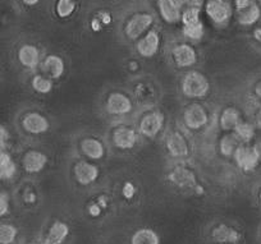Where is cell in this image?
<instances>
[{
    "label": "cell",
    "mask_w": 261,
    "mask_h": 244,
    "mask_svg": "<svg viewBox=\"0 0 261 244\" xmlns=\"http://www.w3.org/2000/svg\"><path fill=\"white\" fill-rule=\"evenodd\" d=\"M210 84L207 78L197 70L188 72L182 80V92L190 99H200L209 94Z\"/></svg>",
    "instance_id": "1"
},
{
    "label": "cell",
    "mask_w": 261,
    "mask_h": 244,
    "mask_svg": "<svg viewBox=\"0 0 261 244\" xmlns=\"http://www.w3.org/2000/svg\"><path fill=\"white\" fill-rule=\"evenodd\" d=\"M233 156H234L236 162L240 167V169H242L243 172H252L257 168L258 162L261 161L255 147L245 145L240 146Z\"/></svg>",
    "instance_id": "2"
},
{
    "label": "cell",
    "mask_w": 261,
    "mask_h": 244,
    "mask_svg": "<svg viewBox=\"0 0 261 244\" xmlns=\"http://www.w3.org/2000/svg\"><path fill=\"white\" fill-rule=\"evenodd\" d=\"M183 120H185V124L187 125V128L196 130L207 124L209 115H207L205 107L201 106L200 104H191L185 110Z\"/></svg>",
    "instance_id": "3"
},
{
    "label": "cell",
    "mask_w": 261,
    "mask_h": 244,
    "mask_svg": "<svg viewBox=\"0 0 261 244\" xmlns=\"http://www.w3.org/2000/svg\"><path fill=\"white\" fill-rule=\"evenodd\" d=\"M151 14L149 13H137L135 14L132 18L128 21L127 26H125V34L130 40H136L149 29L152 24Z\"/></svg>",
    "instance_id": "4"
},
{
    "label": "cell",
    "mask_w": 261,
    "mask_h": 244,
    "mask_svg": "<svg viewBox=\"0 0 261 244\" xmlns=\"http://www.w3.org/2000/svg\"><path fill=\"white\" fill-rule=\"evenodd\" d=\"M187 2L190 0H159L158 4H159V11L163 19L167 21L168 23H175V22L180 21L182 18L180 9Z\"/></svg>",
    "instance_id": "5"
},
{
    "label": "cell",
    "mask_w": 261,
    "mask_h": 244,
    "mask_svg": "<svg viewBox=\"0 0 261 244\" xmlns=\"http://www.w3.org/2000/svg\"><path fill=\"white\" fill-rule=\"evenodd\" d=\"M163 124H164V117L162 113H149L140 122V133L147 138H154L162 130Z\"/></svg>",
    "instance_id": "6"
},
{
    "label": "cell",
    "mask_w": 261,
    "mask_h": 244,
    "mask_svg": "<svg viewBox=\"0 0 261 244\" xmlns=\"http://www.w3.org/2000/svg\"><path fill=\"white\" fill-rule=\"evenodd\" d=\"M107 110L112 115L127 114L132 110V101L122 92H113L107 100Z\"/></svg>",
    "instance_id": "7"
},
{
    "label": "cell",
    "mask_w": 261,
    "mask_h": 244,
    "mask_svg": "<svg viewBox=\"0 0 261 244\" xmlns=\"http://www.w3.org/2000/svg\"><path fill=\"white\" fill-rule=\"evenodd\" d=\"M99 168L94 164H89L87 161H80L74 165V177L82 185H89L99 178Z\"/></svg>",
    "instance_id": "8"
},
{
    "label": "cell",
    "mask_w": 261,
    "mask_h": 244,
    "mask_svg": "<svg viewBox=\"0 0 261 244\" xmlns=\"http://www.w3.org/2000/svg\"><path fill=\"white\" fill-rule=\"evenodd\" d=\"M172 57L175 64L180 68L191 67L197 62V54H196L195 49L188 44L177 45L172 50Z\"/></svg>",
    "instance_id": "9"
},
{
    "label": "cell",
    "mask_w": 261,
    "mask_h": 244,
    "mask_svg": "<svg viewBox=\"0 0 261 244\" xmlns=\"http://www.w3.org/2000/svg\"><path fill=\"white\" fill-rule=\"evenodd\" d=\"M160 47V36L156 31H150L137 42V51L144 58H151Z\"/></svg>",
    "instance_id": "10"
},
{
    "label": "cell",
    "mask_w": 261,
    "mask_h": 244,
    "mask_svg": "<svg viewBox=\"0 0 261 244\" xmlns=\"http://www.w3.org/2000/svg\"><path fill=\"white\" fill-rule=\"evenodd\" d=\"M165 145H167L168 152L173 157H186L190 153V147H188L187 141L178 132L170 133L168 135Z\"/></svg>",
    "instance_id": "11"
},
{
    "label": "cell",
    "mask_w": 261,
    "mask_h": 244,
    "mask_svg": "<svg viewBox=\"0 0 261 244\" xmlns=\"http://www.w3.org/2000/svg\"><path fill=\"white\" fill-rule=\"evenodd\" d=\"M22 125L23 129L31 134H41L49 129L47 119L39 113H29L22 120Z\"/></svg>",
    "instance_id": "12"
},
{
    "label": "cell",
    "mask_w": 261,
    "mask_h": 244,
    "mask_svg": "<svg viewBox=\"0 0 261 244\" xmlns=\"http://www.w3.org/2000/svg\"><path fill=\"white\" fill-rule=\"evenodd\" d=\"M113 142L120 150H129L137 142V133L129 127H119L113 133Z\"/></svg>",
    "instance_id": "13"
},
{
    "label": "cell",
    "mask_w": 261,
    "mask_h": 244,
    "mask_svg": "<svg viewBox=\"0 0 261 244\" xmlns=\"http://www.w3.org/2000/svg\"><path fill=\"white\" fill-rule=\"evenodd\" d=\"M206 13L215 23H224L230 17V8L223 0H209L206 4Z\"/></svg>",
    "instance_id": "14"
},
{
    "label": "cell",
    "mask_w": 261,
    "mask_h": 244,
    "mask_svg": "<svg viewBox=\"0 0 261 244\" xmlns=\"http://www.w3.org/2000/svg\"><path fill=\"white\" fill-rule=\"evenodd\" d=\"M47 162V156L40 151L31 150L26 152L23 157V168L30 174L40 173Z\"/></svg>",
    "instance_id": "15"
},
{
    "label": "cell",
    "mask_w": 261,
    "mask_h": 244,
    "mask_svg": "<svg viewBox=\"0 0 261 244\" xmlns=\"http://www.w3.org/2000/svg\"><path fill=\"white\" fill-rule=\"evenodd\" d=\"M69 234V226L63 221H55L49 229L44 244H62Z\"/></svg>",
    "instance_id": "16"
},
{
    "label": "cell",
    "mask_w": 261,
    "mask_h": 244,
    "mask_svg": "<svg viewBox=\"0 0 261 244\" xmlns=\"http://www.w3.org/2000/svg\"><path fill=\"white\" fill-rule=\"evenodd\" d=\"M18 60L23 67L34 69L40 63L39 49L34 45H23L18 50Z\"/></svg>",
    "instance_id": "17"
},
{
    "label": "cell",
    "mask_w": 261,
    "mask_h": 244,
    "mask_svg": "<svg viewBox=\"0 0 261 244\" xmlns=\"http://www.w3.org/2000/svg\"><path fill=\"white\" fill-rule=\"evenodd\" d=\"M42 70L53 79H58L64 73V62L58 55H49L42 63Z\"/></svg>",
    "instance_id": "18"
},
{
    "label": "cell",
    "mask_w": 261,
    "mask_h": 244,
    "mask_svg": "<svg viewBox=\"0 0 261 244\" xmlns=\"http://www.w3.org/2000/svg\"><path fill=\"white\" fill-rule=\"evenodd\" d=\"M170 182L174 183L175 185L180 188H186V187H193L196 184V179L195 175H193L192 172H190L186 168H175L169 175Z\"/></svg>",
    "instance_id": "19"
},
{
    "label": "cell",
    "mask_w": 261,
    "mask_h": 244,
    "mask_svg": "<svg viewBox=\"0 0 261 244\" xmlns=\"http://www.w3.org/2000/svg\"><path fill=\"white\" fill-rule=\"evenodd\" d=\"M241 123V115L240 112L234 107H227L222 112L219 119V125L223 130L229 132V130H234L236 127Z\"/></svg>",
    "instance_id": "20"
},
{
    "label": "cell",
    "mask_w": 261,
    "mask_h": 244,
    "mask_svg": "<svg viewBox=\"0 0 261 244\" xmlns=\"http://www.w3.org/2000/svg\"><path fill=\"white\" fill-rule=\"evenodd\" d=\"M81 150L87 157L92 158V160H99L105 153L104 146L96 138H86V140L82 141Z\"/></svg>",
    "instance_id": "21"
},
{
    "label": "cell",
    "mask_w": 261,
    "mask_h": 244,
    "mask_svg": "<svg viewBox=\"0 0 261 244\" xmlns=\"http://www.w3.org/2000/svg\"><path fill=\"white\" fill-rule=\"evenodd\" d=\"M260 8H258L257 4L252 3L248 7L242 9H238V21L241 24H245V26H250L253 24L258 18H260Z\"/></svg>",
    "instance_id": "22"
},
{
    "label": "cell",
    "mask_w": 261,
    "mask_h": 244,
    "mask_svg": "<svg viewBox=\"0 0 261 244\" xmlns=\"http://www.w3.org/2000/svg\"><path fill=\"white\" fill-rule=\"evenodd\" d=\"M16 172L17 167L14 164L13 158L7 152L2 151L0 152V178H2V180L13 178L16 175Z\"/></svg>",
    "instance_id": "23"
},
{
    "label": "cell",
    "mask_w": 261,
    "mask_h": 244,
    "mask_svg": "<svg viewBox=\"0 0 261 244\" xmlns=\"http://www.w3.org/2000/svg\"><path fill=\"white\" fill-rule=\"evenodd\" d=\"M130 244H160V238L151 229H140L134 234Z\"/></svg>",
    "instance_id": "24"
},
{
    "label": "cell",
    "mask_w": 261,
    "mask_h": 244,
    "mask_svg": "<svg viewBox=\"0 0 261 244\" xmlns=\"http://www.w3.org/2000/svg\"><path fill=\"white\" fill-rule=\"evenodd\" d=\"M213 236L217 241L219 243H234L240 235H238L237 231H234L233 229L228 228L225 225H220L213 231Z\"/></svg>",
    "instance_id": "25"
},
{
    "label": "cell",
    "mask_w": 261,
    "mask_h": 244,
    "mask_svg": "<svg viewBox=\"0 0 261 244\" xmlns=\"http://www.w3.org/2000/svg\"><path fill=\"white\" fill-rule=\"evenodd\" d=\"M240 142L237 135L234 133H229V134H225L224 137L220 141V152L224 156H232L234 155L237 148L240 147Z\"/></svg>",
    "instance_id": "26"
},
{
    "label": "cell",
    "mask_w": 261,
    "mask_h": 244,
    "mask_svg": "<svg viewBox=\"0 0 261 244\" xmlns=\"http://www.w3.org/2000/svg\"><path fill=\"white\" fill-rule=\"evenodd\" d=\"M233 132H234V134L237 135V138L241 142L248 143L252 140L253 135H255V127L252 124H250V123L241 122Z\"/></svg>",
    "instance_id": "27"
},
{
    "label": "cell",
    "mask_w": 261,
    "mask_h": 244,
    "mask_svg": "<svg viewBox=\"0 0 261 244\" xmlns=\"http://www.w3.org/2000/svg\"><path fill=\"white\" fill-rule=\"evenodd\" d=\"M32 89L39 94H49L53 90V82L50 78L37 74L32 78Z\"/></svg>",
    "instance_id": "28"
},
{
    "label": "cell",
    "mask_w": 261,
    "mask_h": 244,
    "mask_svg": "<svg viewBox=\"0 0 261 244\" xmlns=\"http://www.w3.org/2000/svg\"><path fill=\"white\" fill-rule=\"evenodd\" d=\"M17 228L11 224H2L0 225V243L12 244L17 236Z\"/></svg>",
    "instance_id": "29"
},
{
    "label": "cell",
    "mask_w": 261,
    "mask_h": 244,
    "mask_svg": "<svg viewBox=\"0 0 261 244\" xmlns=\"http://www.w3.org/2000/svg\"><path fill=\"white\" fill-rule=\"evenodd\" d=\"M182 23L183 27H188V26H195V24L201 23L200 21V11L199 8H188L187 11H185L182 13Z\"/></svg>",
    "instance_id": "30"
},
{
    "label": "cell",
    "mask_w": 261,
    "mask_h": 244,
    "mask_svg": "<svg viewBox=\"0 0 261 244\" xmlns=\"http://www.w3.org/2000/svg\"><path fill=\"white\" fill-rule=\"evenodd\" d=\"M76 9L74 0H58L57 4V14L60 18H67L71 16Z\"/></svg>",
    "instance_id": "31"
},
{
    "label": "cell",
    "mask_w": 261,
    "mask_h": 244,
    "mask_svg": "<svg viewBox=\"0 0 261 244\" xmlns=\"http://www.w3.org/2000/svg\"><path fill=\"white\" fill-rule=\"evenodd\" d=\"M183 34H185L188 39L200 40L202 37V35H204V27H202V23L195 24V26L183 27Z\"/></svg>",
    "instance_id": "32"
},
{
    "label": "cell",
    "mask_w": 261,
    "mask_h": 244,
    "mask_svg": "<svg viewBox=\"0 0 261 244\" xmlns=\"http://www.w3.org/2000/svg\"><path fill=\"white\" fill-rule=\"evenodd\" d=\"M8 208H9L8 196H7L4 192H2V195H0V215L2 216L6 215V213L8 212Z\"/></svg>",
    "instance_id": "33"
},
{
    "label": "cell",
    "mask_w": 261,
    "mask_h": 244,
    "mask_svg": "<svg viewBox=\"0 0 261 244\" xmlns=\"http://www.w3.org/2000/svg\"><path fill=\"white\" fill-rule=\"evenodd\" d=\"M255 124L257 125L258 128H261V106L258 107V110L255 114Z\"/></svg>",
    "instance_id": "34"
},
{
    "label": "cell",
    "mask_w": 261,
    "mask_h": 244,
    "mask_svg": "<svg viewBox=\"0 0 261 244\" xmlns=\"http://www.w3.org/2000/svg\"><path fill=\"white\" fill-rule=\"evenodd\" d=\"M255 94H256V96L260 97V99H261V79L258 80L257 84H256V86H255Z\"/></svg>",
    "instance_id": "35"
},
{
    "label": "cell",
    "mask_w": 261,
    "mask_h": 244,
    "mask_svg": "<svg viewBox=\"0 0 261 244\" xmlns=\"http://www.w3.org/2000/svg\"><path fill=\"white\" fill-rule=\"evenodd\" d=\"M253 37H255L258 42H261V29L255 30V32H253Z\"/></svg>",
    "instance_id": "36"
},
{
    "label": "cell",
    "mask_w": 261,
    "mask_h": 244,
    "mask_svg": "<svg viewBox=\"0 0 261 244\" xmlns=\"http://www.w3.org/2000/svg\"><path fill=\"white\" fill-rule=\"evenodd\" d=\"M22 2H23V3L26 4V6H30V7L36 6V4L39 3V0H22Z\"/></svg>",
    "instance_id": "37"
},
{
    "label": "cell",
    "mask_w": 261,
    "mask_h": 244,
    "mask_svg": "<svg viewBox=\"0 0 261 244\" xmlns=\"http://www.w3.org/2000/svg\"><path fill=\"white\" fill-rule=\"evenodd\" d=\"M0 130H2V140H0V142H2V148L4 147V138H6V128L2 127L0 128Z\"/></svg>",
    "instance_id": "38"
},
{
    "label": "cell",
    "mask_w": 261,
    "mask_h": 244,
    "mask_svg": "<svg viewBox=\"0 0 261 244\" xmlns=\"http://www.w3.org/2000/svg\"><path fill=\"white\" fill-rule=\"evenodd\" d=\"M253 147H255V150L257 151V153H258V157H260V160H261V141H260V142H257V143H256V145L253 146Z\"/></svg>",
    "instance_id": "39"
},
{
    "label": "cell",
    "mask_w": 261,
    "mask_h": 244,
    "mask_svg": "<svg viewBox=\"0 0 261 244\" xmlns=\"http://www.w3.org/2000/svg\"><path fill=\"white\" fill-rule=\"evenodd\" d=\"M258 197H260V201H261V189H260V193H258Z\"/></svg>",
    "instance_id": "40"
},
{
    "label": "cell",
    "mask_w": 261,
    "mask_h": 244,
    "mask_svg": "<svg viewBox=\"0 0 261 244\" xmlns=\"http://www.w3.org/2000/svg\"><path fill=\"white\" fill-rule=\"evenodd\" d=\"M132 2H136V0H132Z\"/></svg>",
    "instance_id": "41"
},
{
    "label": "cell",
    "mask_w": 261,
    "mask_h": 244,
    "mask_svg": "<svg viewBox=\"0 0 261 244\" xmlns=\"http://www.w3.org/2000/svg\"><path fill=\"white\" fill-rule=\"evenodd\" d=\"M30 244H35V243H30Z\"/></svg>",
    "instance_id": "42"
}]
</instances>
